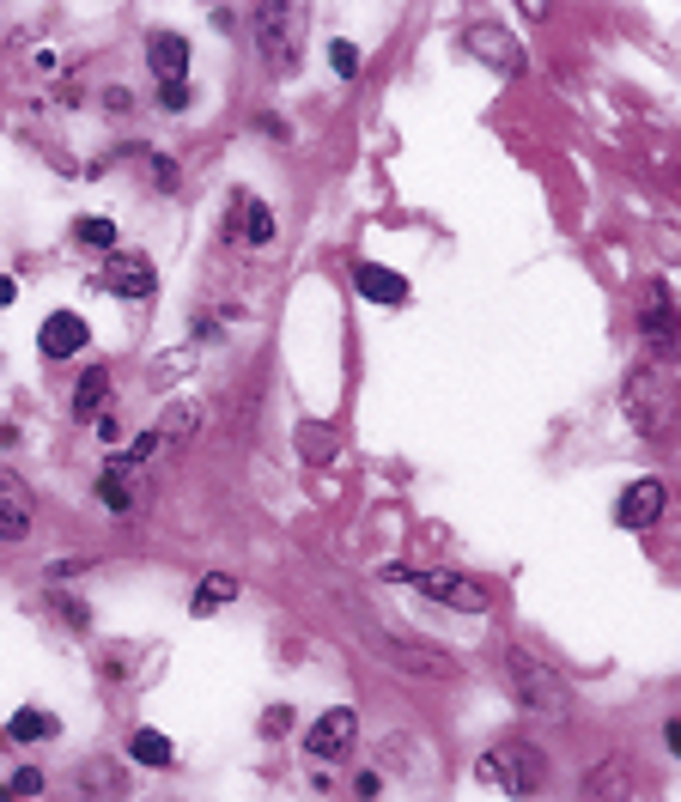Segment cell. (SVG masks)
<instances>
[{"label":"cell","instance_id":"cell-34","mask_svg":"<svg viewBox=\"0 0 681 802\" xmlns=\"http://www.w3.org/2000/svg\"><path fill=\"white\" fill-rule=\"evenodd\" d=\"M13 298H19V280H13V274H0V310H7Z\"/></svg>","mask_w":681,"mask_h":802},{"label":"cell","instance_id":"cell-28","mask_svg":"<svg viewBox=\"0 0 681 802\" xmlns=\"http://www.w3.org/2000/svg\"><path fill=\"white\" fill-rule=\"evenodd\" d=\"M329 67H335V73H341V79H353V73H359V49H353V43H341V37H335V43H329Z\"/></svg>","mask_w":681,"mask_h":802},{"label":"cell","instance_id":"cell-20","mask_svg":"<svg viewBox=\"0 0 681 802\" xmlns=\"http://www.w3.org/2000/svg\"><path fill=\"white\" fill-rule=\"evenodd\" d=\"M61 724H55V717L49 711H37V705H25V711H13V724H7V736L13 742H49Z\"/></svg>","mask_w":681,"mask_h":802},{"label":"cell","instance_id":"cell-31","mask_svg":"<svg viewBox=\"0 0 681 802\" xmlns=\"http://www.w3.org/2000/svg\"><path fill=\"white\" fill-rule=\"evenodd\" d=\"M80 572H92L86 553H73V559H61V566H49V578H80Z\"/></svg>","mask_w":681,"mask_h":802},{"label":"cell","instance_id":"cell-29","mask_svg":"<svg viewBox=\"0 0 681 802\" xmlns=\"http://www.w3.org/2000/svg\"><path fill=\"white\" fill-rule=\"evenodd\" d=\"M7 790H13V796H43V772H37V766H25V772H13V778H7Z\"/></svg>","mask_w":681,"mask_h":802},{"label":"cell","instance_id":"cell-30","mask_svg":"<svg viewBox=\"0 0 681 802\" xmlns=\"http://www.w3.org/2000/svg\"><path fill=\"white\" fill-rule=\"evenodd\" d=\"M292 730V705H268L262 711V736H286Z\"/></svg>","mask_w":681,"mask_h":802},{"label":"cell","instance_id":"cell-8","mask_svg":"<svg viewBox=\"0 0 681 802\" xmlns=\"http://www.w3.org/2000/svg\"><path fill=\"white\" fill-rule=\"evenodd\" d=\"M663 505H669V487L645 474V480H633V487L621 493L615 523H621V529H657V523H663Z\"/></svg>","mask_w":681,"mask_h":802},{"label":"cell","instance_id":"cell-26","mask_svg":"<svg viewBox=\"0 0 681 802\" xmlns=\"http://www.w3.org/2000/svg\"><path fill=\"white\" fill-rule=\"evenodd\" d=\"M189 98H195V92H189V79H171V86H159V110H171V116H183V110H189Z\"/></svg>","mask_w":681,"mask_h":802},{"label":"cell","instance_id":"cell-2","mask_svg":"<svg viewBox=\"0 0 681 802\" xmlns=\"http://www.w3.org/2000/svg\"><path fill=\"white\" fill-rule=\"evenodd\" d=\"M505 681H511L517 705L542 711V717H566V711H572V687H566L542 657H529V651H505Z\"/></svg>","mask_w":681,"mask_h":802},{"label":"cell","instance_id":"cell-22","mask_svg":"<svg viewBox=\"0 0 681 802\" xmlns=\"http://www.w3.org/2000/svg\"><path fill=\"white\" fill-rule=\"evenodd\" d=\"M80 790H86V796H110V802H116V796H122V772H116L110 760H86V766H80Z\"/></svg>","mask_w":681,"mask_h":802},{"label":"cell","instance_id":"cell-17","mask_svg":"<svg viewBox=\"0 0 681 802\" xmlns=\"http://www.w3.org/2000/svg\"><path fill=\"white\" fill-rule=\"evenodd\" d=\"M238 590H244V584H238L232 572H207V578L195 584V596H189V608H195V614L207 620V614H219L225 602H238Z\"/></svg>","mask_w":681,"mask_h":802},{"label":"cell","instance_id":"cell-9","mask_svg":"<svg viewBox=\"0 0 681 802\" xmlns=\"http://www.w3.org/2000/svg\"><path fill=\"white\" fill-rule=\"evenodd\" d=\"M86 341H92V329H86L80 310H55L49 323L37 329V347H43L49 365H55V359H73V353H86Z\"/></svg>","mask_w":681,"mask_h":802},{"label":"cell","instance_id":"cell-10","mask_svg":"<svg viewBox=\"0 0 681 802\" xmlns=\"http://www.w3.org/2000/svg\"><path fill=\"white\" fill-rule=\"evenodd\" d=\"M31 487H25V480L7 468V462H0V541H25L31 535Z\"/></svg>","mask_w":681,"mask_h":802},{"label":"cell","instance_id":"cell-33","mask_svg":"<svg viewBox=\"0 0 681 802\" xmlns=\"http://www.w3.org/2000/svg\"><path fill=\"white\" fill-rule=\"evenodd\" d=\"M353 790H359V796H377L384 784H377V772H359V778H353Z\"/></svg>","mask_w":681,"mask_h":802},{"label":"cell","instance_id":"cell-3","mask_svg":"<svg viewBox=\"0 0 681 802\" xmlns=\"http://www.w3.org/2000/svg\"><path fill=\"white\" fill-rule=\"evenodd\" d=\"M384 578H390V584H414L426 602L457 608V614H487V608H493L487 584H475V578H463V572H408V566H384Z\"/></svg>","mask_w":681,"mask_h":802},{"label":"cell","instance_id":"cell-15","mask_svg":"<svg viewBox=\"0 0 681 802\" xmlns=\"http://www.w3.org/2000/svg\"><path fill=\"white\" fill-rule=\"evenodd\" d=\"M353 286H359L371 304H402V298H408V280L390 274V268H377V262H359V268H353Z\"/></svg>","mask_w":681,"mask_h":802},{"label":"cell","instance_id":"cell-24","mask_svg":"<svg viewBox=\"0 0 681 802\" xmlns=\"http://www.w3.org/2000/svg\"><path fill=\"white\" fill-rule=\"evenodd\" d=\"M98 499H104L116 517H128V511H134V493H128V480H122L116 468H104V474H98Z\"/></svg>","mask_w":681,"mask_h":802},{"label":"cell","instance_id":"cell-1","mask_svg":"<svg viewBox=\"0 0 681 802\" xmlns=\"http://www.w3.org/2000/svg\"><path fill=\"white\" fill-rule=\"evenodd\" d=\"M475 778L493 784V790H505V796H536L548 784V754L536 742H517L511 736V742H499V748H487L475 760Z\"/></svg>","mask_w":681,"mask_h":802},{"label":"cell","instance_id":"cell-23","mask_svg":"<svg viewBox=\"0 0 681 802\" xmlns=\"http://www.w3.org/2000/svg\"><path fill=\"white\" fill-rule=\"evenodd\" d=\"M73 237L92 244V250H116V225L104 213H80V219H73Z\"/></svg>","mask_w":681,"mask_h":802},{"label":"cell","instance_id":"cell-6","mask_svg":"<svg viewBox=\"0 0 681 802\" xmlns=\"http://www.w3.org/2000/svg\"><path fill=\"white\" fill-rule=\"evenodd\" d=\"M578 802H633V760L627 754H602L578 778Z\"/></svg>","mask_w":681,"mask_h":802},{"label":"cell","instance_id":"cell-18","mask_svg":"<svg viewBox=\"0 0 681 802\" xmlns=\"http://www.w3.org/2000/svg\"><path fill=\"white\" fill-rule=\"evenodd\" d=\"M195 432H201V408H195V401H177V408H165V420H159L165 450H189Z\"/></svg>","mask_w":681,"mask_h":802},{"label":"cell","instance_id":"cell-4","mask_svg":"<svg viewBox=\"0 0 681 802\" xmlns=\"http://www.w3.org/2000/svg\"><path fill=\"white\" fill-rule=\"evenodd\" d=\"M250 19H256V43H262L268 67L292 73L298 67V43H305V13L298 7H256Z\"/></svg>","mask_w":681,"mask_h":802},{"label":"cell","instance_id":"cell-19","mask_svg":"<svg viewBox=\"0 0 681 802\" xmlns=\"http://www.w3.org/2000/svg\"><path fill=\"white\" fill-rule=\"evenodd\" d=\"M128 760H134V766H153V772H165L177 754H171V742H165L159 730H134V736H128Z\"/></svg>","mask_w":681,"mask_h":802},{"label":"cell","instance_id":"cell-27","mask_svg":"<svg viewBox=\"0 0 681 802\" xmlns=\"http://www.w3.org/2000/svg\"><path fill=\"white\" fill-rule=\"evenodd\" d=\"M55 614H61L73 632H86V626H92V614H86V602H80V596H55Z\"/></svg>","mask_w":681,"mask_h":802},{"label":"cell","instance_id":"cell-14","mask_svg":"<svg viewBox=\"0 0 681 802\" xmlns=\"http://www.w3.org/2000/svg\"><path fill=\"white\" fill-rule=\"evenodd\" d=\"M232 237H244V244H268L274 237V213H268V201H256V195H232V225H225Z\"/></svg>","mask_w":681,"mask_h":802},{"label":"cell","instance_id":"cell-5","mask_svg":"<svg viewBox=\"0 0 681 802\" xmlns=\"http://www.w3.org/2000/svg\"><path fill=\"white\" fill-rule=\"evenodd\" d=\"M104 286L116 292V298H153L159 292V268H153V256L146 250H116L110 262H104Z\"/></svg>","mask_w":681,"mask_h":802},{"label":"cell","instance_id":"cell-13","mask_svg":"<svg viewBox=\"0 0 681 802\" xmlns=\"http://www.w3.org/2000/svg\"><path fill=\"white\" fill-rule=\"evenodd\" d=\"M146 67H153L165 86H171V79H183L189 73V37H177V31L146 37Z\"/></svg>","mask_w":681,"mask_h":802},{"label":"cell","instance_id":"cell-11","mask_svg":"<svg viewBox=\"0 0 681 802\" xmlns=\"http://www.w3.org/2000/svg\"><path fill=\"white\" fill-rule=\"evenodd\" d=\"M639 335H645V341H651L657 353H669V347H675V298H669V286H663V280H651V286H645Z\"/></svg>","mask_w":681,"mask_h":802},{"label":"cell","instance_id":"cell-32","mask_svg":"<svg viewBox=\"0 0 681 802\" xmlns=\"http://www.w3.org/2000/svg\"><path fill=\"white\" fill-rule=\"evenodd\" d=\"M104 110H116V116H122V110H134V98H128L122 86H110V92H104Z\"/></svg>","mask_w":681,"mask_h":802},{"label":"cell","instance_id":"cell-7","mask_svg":"<svg viewBox=\"0 0 681 802\" xmlns=\"http://www.w3.org/2000/svg\"><path fill=\"white\" fill-rule=\"evenodd\" d=\"M353 736H359V711H353V705H335V711H323L317 724H311L305 754H311V760H341V754L353 748Z\"/></svg>","mask_w":681,"mask_h":802},{"label":"cell","instance_id":"cell-12","mask_svg":"<svg viewBox=\"0 0 681 802\" xmlns=\"http://www.w3.org/2000/svg\"><path fill=\"white\" fill-rule=\"evenodd\" d=\"M384 657L414 675H450V657L438 645H420V638H384Z\"/></svg>","mask_w":681,"mask_h":802},{"label":"cell","instance_id":"cell-25","mask_svg":"<svg viewBox=\"0 0 681 802\" xmlns=\"http://www.w3.org/2000/svg\"><path fill=\"white\" fill-rule=\"evenodd\" d=\"M146 171H153V189H165V195L183 183V171H177V158H171V152H153V158H146Z\"/></svg>","mask_w":681,"mask_h":802},{"label":"cell","instance_id":"cell-16","mask_svg":"<svg viewBox=\"0 0 681 802\" xmlns=\"http://www.w3.org/2000/svg\"><path fill=\"white\" fill-rule=\"evenodd\" d=\"M104 395H110V365H86L80 371V389H73V420H98L104 414Z\"/></svg>","mask_w":681,"mask_h":802},{"label":"cell","instance_id":"cell-21","mask_svg":"<svg viewBox=\"0 0 681 802\" xmlns=\"http://www.w3.org/2000/svg\"><path fill=\"white\" fill-rule=\"evenodd\" d=\"M469 49H475V55H493L505 73H523V55H517V43H505L499 31H481V25H475V31H469Z\"/></svg>","mask_w":681,"mask_h":802}]
</instances>
